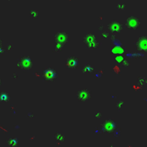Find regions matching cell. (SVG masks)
Instances as JSON below:
<instances>
[{"mask_svg":"<svg viewBox=\"0 0 147 147\" xmlns=\"http://www.w3.org/2000/svg\"><path fill=\"white\" fill-rule=\"evenodd\" d=\"M114 127H115V124L112 121H107L104 125L105 129H106L107 131H113Z\"/></svg>","mask_w":147,"mask_h":147,"instance_id":"9c48e42d","label":"cell"},{"mask_svg":"<svg viewBox=\"0 0 147 147\" xmlns=\"http://www.w3.org/2000/svg\"><path fill=\"white\" fill-rule=\"evenodd\" d=\"M0 44H1V40H0Z\"/></svg>","mask_w":147,"mask_h":147,"instance_id":"2e32d148","label":"cell"},{"mask_svg":"<svg viewBox=\"0 0 147 147\" xmlns=\"http://www.w3.org/2000/svg\"><path fill=\"white\" fill-rule=\"evenodd\" d=\"M68 33L64 31H60L57 34L55 35L54 40L55 43H61V44L65 45L68 40Z\"/></svg>","mask_w":147,"mask_h":147,"instance_id":"3957f363","label":"cell"},{"mask_svg":"<svg viewBox=\"0 0 147 147\" xmlns=\"http://www.w3.org/2000/svg\"><path fill=\"white\" fill-rule=\"evenodd\" d=\"M115 60H116V62L118 63H122L124 61V57L121 55H117L116 57H115Z\"/></svg>","mask_w":147,"mask_h":147,"instance_id":"7c38bea8","label":"cell"},{"mask_svg":"<svg viewBox=\"0 0 147 147\" xmlns=\"http://www.w3.org/2000/svg\"><path fill=\"white\" fill-rule=\"evenodd\" d=\"M9 96H8V95H7L6 93H2V94H0V100L7 101V100H9Z\"/></svg>","mask_w":147,"mask_h":147,"instance_id":"8fae6325","label":"cell"},{"mask_svg":"<svg viewBox=\"0 0 147 147\" xmlns=\"http://www.w3.org/2000/svg\"><path fill=\"white\" fill-rule=\"evenodd\" d=\"M113 53H116V54H118V53H123V50L121 48H114L113 49Z\"/></svg>","mask_w":147,"mask_h":147,"instance_id":"9a60e30c","label":"cell"},{"mask_svg":"<svg viewBox=\"0 0 147 147\" xmlns=\"http://www.w3.org/2000/svg\"><path fill=\"white\" fill-rule=\"evenodd\" d=\"M91 96V93L87 89H83V90H80L77 93L76 97L80 101H87L90 98Z\"/></svg>","mask_w":147,"mask_h":147,"instance_id":"5b68a950","label":"cell"},{"mask_svg":"<svg viewBox=\"0 0 147 147\" xmlns=\"http://www.w3.org/2000/svg\"><path fill=\"white\" fill-rule=\"evenodd\" d=\"M18 68L23 71H28L32 68V60L30 57L24 56L21 57L17 63Z\"/></svg>","mask_w":147,"mask_h":147,"instance_id":"7a4b0ae2","label":"cell"},{"mask_svg":"<svg viewBox=\"0 0 147 147\" xmlns=\"http://www.w3.org/2000/svg\"><path fill=\"white\" fill-rule=\"evenodd\" d=\"M140 24V21L138 19V18H137L136 17L134 16H131L126 19V25L127 26V27L129 28V29H136L138 27Z\"/></svg>","mask_w":147,"mask_h":147,"instance_id":"277c9868","label":"cell"},{"mask_svg":"<svg viewBox=\"0 0 147 147\" xmlns=\"http://www.w3.org/2000/svg\"><path fill=\"white\" fill-rule=\"evenodd\" d=\"M136 47L142 51H147V37H140L136 43Z\"/></svg>","mask_w":147,"mask_h":147,"instance_id":"52a82bcc","label":"cell"},{"mask_svg":"<svg viewBox=\"0 0 147 147\" xmlns=\"http://www.w3.org/2000/svg\"><path fill=\"white\" fill-rule=\"evenodd\" d=\"M56 139H57V141H61V142H62V141H63L64 137H63V136L61 135V134H56Z\"/></svg>","mask_w":147,"mask_h":147,"instance_id":"4fadbf2b","label":"cell"},{"mask_svg":"<svg viewBox=\"0 0 147 147\" xmlns=\"http://www.w3.org/2000/svg\"><path fill=\"white\" fill-rule=\"evenodd\" d=\"M63 46H64L63 44H61V43H55V47H54V51L60 52L61 50H62Z\"/></svg>","mask_w":147,"mask_h":147,"instance_id":"30bf717a","label":"cell"},{"mask_svg":"<svg viewBox=\"0 0 147 147\" xmlns=\"http://www.w3.org/2000/svg\"><path fill=\"white\" fill-rule=\"evenodd\" d=\"M30 15H31V17H33L37 18V17L39 16V12H37V11H31Z\"/></svg>","mask_w":147,"mask_h":147,"instance_id":"5bb4252c","label":"cell"},{"mask_svg":"<svg viewBox=\"0 0 147 147\" xmlns=\"http://www.w3.org/2000/svg\"><path fill=\"white\" fill-rule=\"evenodd\" d=\"M83 41L85 45L90 49H96L99 45V42L98 41L97 37L93 33L87 34L83 37Z\"/></svg>","mask_w":147,"mask_h":147,"instance_id":"6da1fadb","label":"cell"},{"mask_svg":"<svg viewBox=\"0 0 147 147\" xmlns=\"http://www.w3.org/2000/svg\"><path fill=\"white\" fill-rule=\"evenodd\" d=\"M122 25L119 22H116V21H113L112 22H110L108 26L109 31L112 33H120L121 29H122Z\"/></svg>","mask_w":147,"mask_h":147,"instance_id":"8992f818","label":"cell"},{"mask_svg":"<svg viewBox=\"0 0 147 147\" xmlns=\"http://www.w3.org/2000/svg\"><path fill=\"white\" fill-rule=\"evenodd\" d=\"M78 60L77 57H71L67 61V66L71 68H75L78 66Z\"/></svg>","mask_w":147,"mask_h":147,"instance_id":"ba28073f","label":"cell"}]
</instances>
